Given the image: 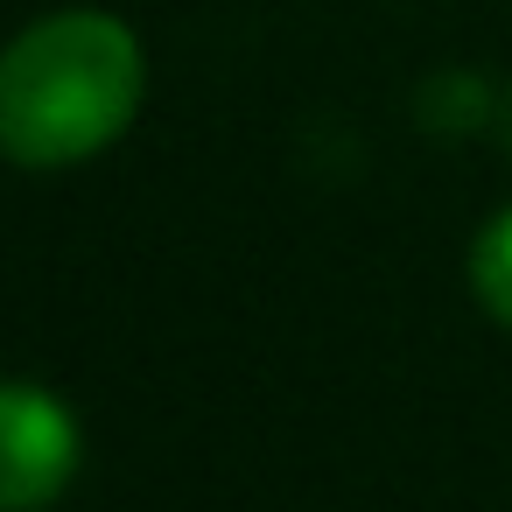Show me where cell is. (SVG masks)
<instances>
[{"label":"cell","instance_id":"6da1fadb","mask_svg":"<svg viewBox=\"0 0 512 512\" xmlns=\"http://www.w3.org/2000/svg\"><path fill=\"white\" fill-rule=\"evenodd\" d=\"M148 92L141 36L120 15L64 8L0 50V155L22 169H71L113 148Z\"/></svg>","mask_w":512,"mask_h":512},{"label":"cell","instance_id":"7a4b0ae2","mask_svg":"<svg viewBox=\"0 0 512 512\" xmlns=\"http://www.w3.org/2000/svg\"><path fill=\"white\" fill-rule=\"evenodd\" d=\"M78 414L43 386H0V512H43L78 477Z\"/></svg>","mask_w":512,"mask_h":512},{"label":"cell","instance_id":"3957f363","mask_svg":"<svg viewBox=\"0 0 512 512\" xmlns=\"http://www.w3.org/2000/svg\"><path fill=\"white\" fill-rule=\"evenodd\" d=\"M470 288H477L484 316H498L512 330V211H498L477 232V246H470Z\"/></svg>","mask_w":512,"mask_h":512}]
</instances>
